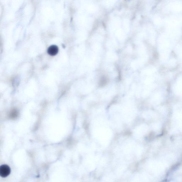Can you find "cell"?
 Instances as JSON below:
<instances>
[{
    "mask_svg": "<svg viewBox=\"0 0 182 182\" xmlns=\"http://www.w3.org/2000/svg\"><path fill=\"white\" fill-rule=\"evenodd\" d=\"M11 172L10 167L7 164L1 165L0 167V175L2 177H7Z\"/></svg>",
    "mask_w": 182,
    "mask_h": 182,
    "instance_id": "1",
    "label": "cell"
},
{
    "mask_svg": "<svg viewBox=\"0 0 182 182\" xmlns=\"http://www.w3.org/2000/svg\"><path fill=\"white\" fill-rule=\"evenodd\" d=\"M59 52V47L56 45L50 46L47 50L48 54L50 56H56L57 54Z\"/></svg>",
    "mask_w": 182,
    "mask_h": 182,
    "instance_id": "2",
    "label": "cell"
}]
</instances>
